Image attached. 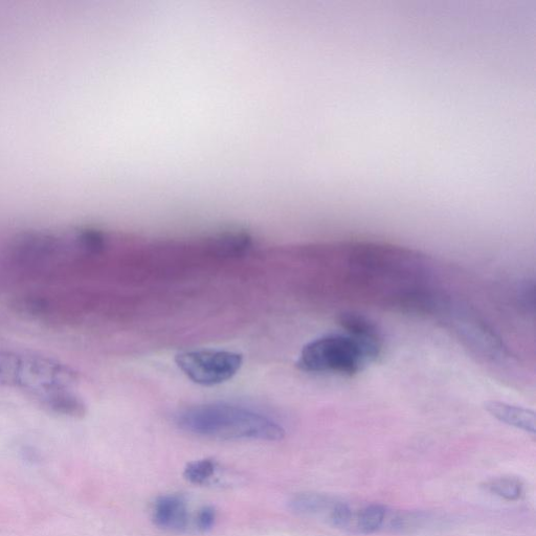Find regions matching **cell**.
Masks as SVG:
<instances>
[{
	"label": "cell",
	"instance_id": "7c38bea8",
	"mask_svg": "<svg viewBox=\"0 0 536 536\" xmlns=\"http://www.w3.org/2000/svg\"><path fill=\"white\" fill-rule=\"evenodd\" d=\"M485 489L507 501H518L524 494V485L517 478L503 477L485 483Z\"/></svg>",
	"mask_w": 536,
	"mask_h": 536
},
{
	"label": "cell",
	"instance_id": "7a4b0ae2",
	"mask_svg": "<svg viewBox=\"0 0 536 536\" xmlns=\"http://www.w3.org/2000/svg\"><path fill=\"white\" fill-rule=\"evenodd\" d=\"M382 347L383 342L355 337L346 331L331 333L307 344L297 365L305 372L354 375L374 362Z\"/></svg>",
	"mask_w": 536,
	"mask_h": 536
},
{
	"label": "cell",
	"instance_id": "4fadbf2b",
	"mask_svg": "<svg viewBox=\"0 0 536 536\" xmlns=\"http://www.w3.org/2000/svg\"><path fill=\"white\" fill-rule=\"evenodd\" d=\"M216 522V511L212 506L201 507L193 520L194 528L201 533H206L213 529Z\"/></svg>",
	"mask_w": 536,
	"mask_h": 536
},
{
	"label": "cell",
	"instance_id": "3957f363",
	"mask_svg": "<svg viewBox=\"0 0 536 536\" xmlns=\"http://www.w3.org/2000/svg\"><path fill=\"white\" fill-rule=\"evenodd\" d=\"M175 362L195 384L215 386L229 381L240 370L241 354L222 350H194L177 354Z\"/></svg>",
	"mask_w": 536,
	"mask_h": 536
},
{
	"label": "cell",
	"instance_id": "ba28073f",
	"mask_svg": "<svg viewBox=\"0 0 536 536\" xmlns=\"http://www.w3.org/2000/svg\"><path fill=\"white\" fill-rule=\"evenodd\" d=\"M333 499L322 494L303 493L289 501V507L300 516L329 518L335 504Z\"/></svg>",
	"mask_w": 536,
	"mask_h": 536
},
{
	"label": "cell",
	"instance_id": "5b68a950",
	"mask_svg": "<svg viewBox=\"0 0 536 536\" xmlns=\"http://www.w3.org/2000/svg\"><path fill=\"white\" fill-rule=\"evenodd\" d=\"M152 520L156 527L170 532H185L193 520L186 500L178 495H165L155 501Z\"/></svg>",
	"mask_w": 536,
	"mask_h": 536
},
{
	"label": "cell",
	"instance_id": "30bf717a",
	"mask_svg": "<svg viewBox=\"0 0 536 536\" xmlns=\"http://www.w3.org/2000/svg\"><path fill=\"white\" fill-rule=\"evenodd\" d=\"M389 510L381 504L368 505L353 512L351 529L363 534H372L381 530L388 519Z\"/></svg>",
	"mask_w": 536,
	"mask_h": 536
},
{
	"label": "cell",
	"instance_id": "277c9868",
	"mask_svg": "<svg viewBox=\"0 0 536 536\" xmlns=\"http://www.w3.org/2000/svg\"><path fill=\"white\" fill-rule=\"evenodd\" d=\"M49 363L46 356L0 351V386L32 395L46 385Z\"/></svg>",
	"mask_w": 536,
	"mask_h": 536
},
{
	"label": "cell",
	"instance_id": "52a82bcc",
	"mask_svg": "<svg viewBox=\"0 0 536 536\" xmlns=\"http://www.w3.org/2000/svg\"><path fill=\"white\" fill-rule=\"evenodd\" d=\"M486 410L508 426L522 430L532 435L536 431V418L534 412L520 407L505 404L501 401H489Z\"/></svg>",
	"mask_w": 536,
	"mask_h": 536
},
{
	"label": "cell",
	"instance_id": "6da1fadb",
	"mask_svg": "<svg viewBox=\"0 0 536 536\" xmlns=\"http://www.w3.org/2000/svg\"><path fill=\"white\" fill-rule=\"evenodd\" d=\"M182 430L220 440L280 441L285 431L280 424L253 410L226 405L196 406L176 415Z\"/></svg>",
	"mask_w": 536,
	"mask_h": 536
},
{
	"label": "cell",
	"instance_id": "8992f818",
	"mask_svg": "<svg viewBox=\"0 0 536 536\" xmlns=\"http://www.w3.org/2000/svg\"><path fill=\"white\" fill-rule=\"evenodd\" d=\"M44 409L66 417L79 418L86 413L83 399L74 390H60L36 399Z\"/></svg>",
	"mask_w": 536,
	"mask_h": 536
},
{
	"label": "cell",
	"instance_id": "9c48e42d",
	"mask_svg": "<svg viewBox=\"0 0 536 536\" xmlns=\"http://www.w3.org/2000/svg\"><path fill=\"white\" fill-rule=\"evenodd\" d=\"M253 247V238L244 233H227L209 241L211 251L221 257H238L248 253Z\"/></svg>",
	"mask_w": 536,
	"mask_h": 536
},
{
	"label": "cell",
	"instance_id": "8fae6325",
	"mask_svg": "<svg viewBox=\"0 0 536 536\" xmlns=\"http://www.w3.org/2000/svg\"><path fill=\"white\" fill-rule=\"evenodd\" d=\"M219 464L213 459H201L189 463L184 471L185 479L194 485L209 484L219 472Z\"/></svg>",
	"mask_w": 536,
	"mask_h": 536
}]
</instances>
